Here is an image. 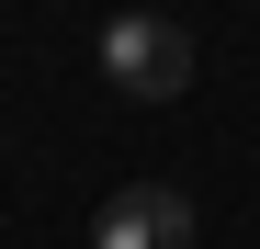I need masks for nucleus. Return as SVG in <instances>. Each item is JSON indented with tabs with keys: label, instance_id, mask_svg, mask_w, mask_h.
Instances as JSON below:
<instances>
[{
	"label": "nucleus",
	"instance_id": "f257e3e1",
	"mask_svg": "<svg viewBox=\"0 0 260 249\" xmlns=\"http://www.w3.org/2000/svg\"><path fill=\"white\" fill-rule=\"evenodd\" d=\"M102 79L136 91V102H170V91L192 79V34L170 23V12H113V23H102Z\"/></svg>",
	"mask_w": 260,
	"mask_h": 249
},
{
	"label": "nucleus",
	"instance_id": "f03ea898",
	"mask_svg": "<svg viewBox=\"0 0 260 249\" xmlns=\"http://www.w3.org/2000/svg\"><path fill=\"white\" fill-rule=\"evenodd\" d=\"M91 249H192V204L170 193V181H136V193H113V204H102Z\"/></svg>",
	"mask_w": 260,
	"mask_h": 249
}]
</instances>
